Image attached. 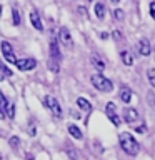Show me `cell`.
<instances>
[{"mask_svg":"<svg viewBox=\"0 0 155 160\" xmlns=\"http://www.w3.org/2000/svg\"><path fill=\"white\" fill-rule=\"evenodd\" d=\"M118 142H120V147H122V150H123V152L127 153V155H130V157H135V155L138 153L140 145H138L137 140L133 138L132 133H128V132L120 133Z\"/></svg>","mask_w":155,"mask_h":160,"instance_id":"6da1fadb","label":"cell"},{"mask_svg":"<svg viewBox=\"0 0 155 160\" xmlns=\"http://www.w3.org/2000/svg\"><path fill=\"white\" fill-rule=\"evenodd\" d=\"M90 82H92V85L97 90H100V92H112L113 90L112 82H110L107 77H103L102 73H93L92 77H90Z\"/></svg>","mask_w":155,"mask_h":160,"instance_id":"7a4b0ae2","label":"cell"},{"mask_svg":"<svg viewBox=\"0 0 155 160\" xmlns=\"http://www.w3.org/2000/svg\"><path fill=\"white\" fill-rule=\"evenodd\" d=\"M43 105L50 110V112L53 113V117H55V118H62V117H63L62 107H60L58 100L55 98V97H50V95H47V97L43 98Z\"/></svg>","mask_w":155,"mask_h":160,"instance_id":"3957f363","label":"cell"},{"mask_svg":"<svg viewBox=\"0 0 155 160\" xmlns=\"http://www.w3.org/2000/svg\"><path fill=\"white\" fill-rule=\"evenodd\" d=\"M15 67L18 70H22V72H30V70H33L37 67V62L33 58H20L15 62Z\"/></svg>","mask_w":155,"mask_h":160,"instance_id":"277c9868","label":"cell"},{"mask_svg":"<svg viewBox=\"0 0 155 160\" xmlns=\"http://www.w3.org/2000/svg\"><path fill=\"white\" fill-rule=\"evenodd\" d=\"M58 40L62 42L63 47H67V48H72L73 47V40H72V35H70V32L65 27L60 28V32H58Z\"/></svg>","mask_w":155,"mask_h":160,"instance_id":"5b68a950","label":"cell"},{"mask_svg":"<svg viewBox=\"0 0 155 160\" xmlns=\"http://www.w3.org/2000/svg\"><path fill=\"white\" fill-rule=\"evenodd\" d=\"M2 53H3V58L10 63H15L17 58H15V53H13V48L8 42H2Z\"/></svg>","mask_w":155,"mask_h":160,"instance_id":"8992f818","label":"cell"},{"mask_svg":"<svg viewBox=\"0 0 155 160\" xmlns=\"http://www.w3.org/2000/svg\"><path fill=\"white\" fill-rule=\"evenodd\" d=\"M150 52H152V47H150V42L147 38H142L138 42V53L143 55V57H147V55H150Z\"/></svg>","mask_w":155,"mask_h":160,"instance_id":"52a82bcc","label":"cell"},{"mask_svg":"<svg viewBox=\"0 0 155 160\" xmlns=\"http://www.w3.org/2000/svg\"><path fill=\"white\" fill-rule=\"evenodd\" d=\"M123 118H125V122L132 123V122H135V120L138 118V112L133 107H127L125 108V113H123Z\"/></svg>","mask_w":155,"mask_h":160,"instance_id":"ba28073f","label":"cell"},{"mask_svg":"<svg viewBox=\"0 0 155 160\" xmlns=\"http://www.w3.org/2000/svg\"><path fill=\"white\" fill-rule=\"evenodd\" d=\"M30 22H32V25H33L35 30H43V25H42V20H40V15L35 12V10H32V12H30Z\"/></svg>","mask_w":155,"mask_h":160,"instance_id":"9c48e42d","label":"cell"},{"mask_svg":"<svg viewBox=\"0 0 155 160\" xmlns=\"http://www.w3.org/2000/svg\"><path fill=\"white\" fill-rule=\"evenodd\" d=\"M68 133L72 135V137L75 140H82L83 138V133H82V130H80L77 125H68Z\"/></svg>","mask_w":155,"mask_h":160,"instance_id":"30bf717a","label":"cell"},{"mask_svg":"<svg viewBox=\"0 0 155 160\" xmlns=\"http://www.w3.org/2000/svg\"><path fill=\"white\" fill-rule=\"evenodd\" d=\"M50 57L60 60V50H58V43H57V40H55V38L50 42Z\"/></svg>","mask_w":155,"mask_h":160,"instance_id":"8fae6325","label":"cell"},{"mask_svg":"<svg viewBox=\"0 0 155 160\" xmlns=\"http://www.w3.org/2000/svg\"><path fill=\"white\" fill-rule=\"evenodd\" d=\"M120 58H122V62L127 65V67L133 65V57H132V53H130L128 50H123V52H120Z\"/></svg>","mask_w":155,"mask_h":160,"instance_id":"7c38bea8","label":"cell"},{"mask_svg":"<svg viewBox=\"0 0 155 160\" xmlns=\"http://www.w3.org/2000/svg\"><path fill=\"white\" fill-rule=\"evenodd\" d=\"M77 105H78L80 110H83V112H90V110H92V105H90V102H88V100H85V98H82V97L77 98Z\"/></svg>","mask_w":155,"mask_h":160,"instance_id":"4fadbf2b","label":"cell"},{"mask_svg":"<svg viewBox=\"0 0 155 160\" xmlns=\"http://www.w3.org/2000/svg\"><path fill=\"white\" fill-rule=\"evenodd\" d=\"M90 60H92L93 67L97 68L98 72H103V70H105V63H103V62H102V60H100L98 57H97V55H92V58H90Z\"/></svg>","mask_w":155,"mask_h":160,"instance_id":"5bb4252c","label":"cell"},{"mask_svg":"<svg viewBox=\"0 0 155 160\" xmlns=\"http://www.w3.org/2000/svg\"><path fill=\"white\" fill-rule=\"evenodd\" d=\"M95 17L102 20L105 17V7H103V3H95Z\"/></svg>","mask_w":155,"mask_h":160,"instance_id":"9a60e30c","label":"cell"},{"mask_svg":"<svg viewBox=\"0 0 155 160\" xmlns=\"http://www.w3.org/2000/svg\"><path fill=\"white\" fill-rule=\"evenodd\" d=\"M120 98H122V102L128 103L130 100H132V92H130V88H122V92H120Z\"/></svg>","mask_w":155,"mask_h":160,"instance_id":"2e32d148","label":"cell"},{"mask_svg":"<svg viewBox=\"0 0 155 160\" xmlns=\"http://www.w3.org/2000/svg\"><path fill=\"white\" fill-rule=\"evenodd\" d=\"M48 68L52 70L53 73H58V70H60V67H58V60L50 57V60H48Z\"/></svg>","mask_w":155,"mask_h":160,"instance_id":"e0dca14e","label":"cell"},{"mask_svg":"<svg viewBox=\"0 0 155 160\" xmlns=\"http://www.w3.org/2000/svg\"><path fill=\"white\" fill-rule=\"evenodd\" d=\"M0 102H2V117H5V115H7V110H8V100H7V97H5V95L2 93L0 95Z\"/></svg>","mask_w":155,"mask_h":160,"instance_id":"ac0fdd59","label":"cell"},{"mask_svg":"<svg viewBox=\"0 0 155 160\" xmlns=\"http://www.w3.org/2000/svg\"><path fill=\"white\" fill-rule=\"evenodd\" d=\"M12 22H13V25H20V13L17 8L12 10Z\"/></svg>","mask_w":155,"mask_h":160,"instance_id":"d6986e66","label":"cell"},{"mask_svg":"<svg viewBox=\"0 0 155 160\" xmlns=\"http://www.w3.org/2000/svg\"><path fill=\"white\" fill-rule=\"evenodd\" d=\"M147 75H148V82H150V85L155 88V68H150L148 72H147Z\"/></svg>","mask_w":155,"mask_h":160,"instance_id":"ffe728a7","label":"cell"},{"mask_svg":"<svg viewBox=\"0 0 155 160\" xmlns=\"http://www.w3.org/2000/svg\"><path fill=\"white\" fill-rule=\"evenodd\" d=\"M115 103L113 102H108L107 105H105V112H107V115H112V113H115Z\"/></svg>","mask_w":155,"mask_h":160,"instance_id":"44dd1931","label":"cell"},{"mask_svg":"<svg viewBox=\"0 0 155 160\" xmlns=\"http://www.w3.org/2000/svg\"><path fill=\"white\" fill-rule=\"evenodd\" d=\"M12 72H10V70H8V67H5V65H2V77H0V78H5V77H12Z\"/></svg>","mask_w":155,"mask_h":160,"instance_id":"7402d4cb","label":"cell"},{"mask_svg":"<svg viewBox=\"0 0 155 160\" xmlns=\"http://www.w3.org/2000/svg\"><path fill=\"white\" fill-rule=\"evenodd\" d=\"M113 18L115 20H123V12L120 8H115L113 10Z\"/></svg>","mask_w":155,"mask_h":160,"instance_id":"603a6c76","label":"cell"},{"mask_svg":"<svg viewBox=\"0 0 155 160\" xmlns=\"http://www.w3.org/2000/svg\"><path fill=\"white\" fill-rule=\"evenodd\" d=\"M7 115H8V118H12V120H13V117H15V105H13V103H10V105H8Z\"/></svg>","mask_w":155,"mask_h":160,"instance_id":"cb8c5ba5","label":"cell"},{"mask_svg":"<svg viewBox=\"0 0 155 160\" xmlns=\"http://www.w3.org/2000/svg\"><path fill=\"white\" fill-rule=\"evenodd\" d=\"M108 117H110V120H112L113 125H120V117H118V115L112 113V115H108Z\"/></svg>","mask_w":155,"mask_h":160,"instance_id":"d4e9b609","label":"cell"},{"mask_svg":"<svg viewBox=\"0 0 155 160\" xmlns=\"http://www.w3.org/2000/svg\"><path fill=\"white\" fill-rule=\"evenodd\" d=\"M148 102H150V105H152V108L155 110V95H153L152 92L148 93Z\"/></svg>","mask_w":155,"mask_h":160,"instance_id":"484cf974","label":"cell"},{"mask_svg":"<svg viewBox=\"0 0 155 160\" xmlns=\"http://www.w3.org/2000/svg\"><path fill=\"white\" fill-rule=\"evenodd\" d=\"M18 143H20L18 137H12V138H10V145H12V147H18Z\"/></svg>","mask_w":155,"mask_h":160,"instance_id":"4316f807","label":"cell"},{"mask_svg":"<svg viewBox=\"0 0 155 160\" xmlns=\"http://www.w3.org/2000/svg\"><path fill=\"white\" fill-rule=\"evenodd\" d=\"M150 15H152V18L155 20V2L150 3Z\"/></svg>","mask_w":155,"mask_h":160,"instance_id":"83f0119b","label":"cell"},{"mask_svg":"<svg viewBox=\"0 0 155 160\" xmlns=\"http://www.w3.org/2000/svg\"><path fill=\"white\" fill-rule=\"evenodd\" d=\"M112 35H113V38H115V40H120V38H122V33H120L118 30H115V32H113Z\"/></svg>","mask_w":155,"mask_h":160,"instance_id":"f1b7e54d","label":"cell"},{"mask_svg":"<svg viewBox=\"0 0 155 160\" xmlns=\"http://www.w3.org/2000/svg\"><path fill=\"white\" fill-rule=\"evenodd\" d=\"M110 37V33L108 32H102V33H100V38H103V40H107Z\"/></svg>","mask_w":155,"mask_h":160,"instance_id":"f546056e","label":"cell"},{"mask_svg":"<svg viewBox=\"0 0 155 160\" xmlns=\"http://www.w3.org/2000/svg\"><path fill=\"white\" fill-rule=\"evenodd\" d=\"M30 135H32V137L35 135V127H33V125H32V127H30Z\"/></svg>","mask_w":155,"mask_h":160,"instance_id":"4dcf8cb0","label":"cell"},{"mask_svg":"<svg viewBox=\"0 0 155 160\" xmlns=\"http://www.w3.org/2000/svg\"><path fill=\"white\" fill-rule=\"evenodd\" d=\"M112 2H113V3H118V2H120V0H112Z\"/></svg>","mask_w":155,"mask_h":160,"instance_id":"1f68e13d","label":"cell"},{"mask_svg":"<svg viewBox=\"0 0 155 160\" xmlns=\"http://www.w3.org/2000/svg\"><path fill=\"white\" fill-rule=\"evenodd\" d=\"M90 2H93V0H90Z\"/></svg>","mask_w":155,"mask_h":160,"instance_id":"d6a6232c","label":"cell"}]
</instances>
